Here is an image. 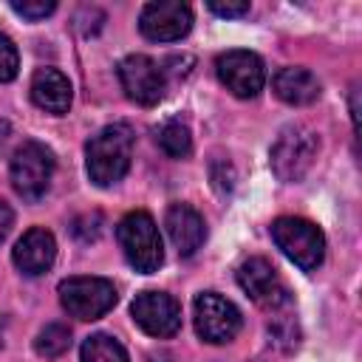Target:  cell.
<instances>
[{"mask_svg": "<svg viewBox=\"0 0 362 362\" xmlns=\"http://www.w3.org/2000/svg\"><path fill=\"white\" fill-rule=\"evenodd\" d=\"M238 286L266 311H277L288 303V288L280 280L277 269L266 257H249L238 269Z\"/></svg>", "mask_w": 362, "mask_h": 362, "instance_id": "cell-11", "label": "cell"}, {"mask_svg": "<svg viewBox=\"0 0 362 362\" xmlns=\"http://www.w3.org/2000/svg\"><path fill=\"white\" fill-rule=\"evenodd\" d=\"M0 345H3V339H0Z\"/></svg>", "mask_w": 362, "mask_h": 362, "instance_id": "cell-25", "label": "cell"}, {"mask_svg": "<svg viewBox=\"0 0 362 362\" xmlns=\"http://www.w3.org/2000/svg\"><path fill=\"white\" fill-rule=\"evenodd\" d=\"M119 82H122L127 99H133L136 105H144V107L158 105L167 90L164 68L144 54H130L119 62Z\"/></svg>", "mask_w": 362, "mask_h": 362, "instance_id": "cell-8", "label": "cell"}, {"mask_svg": "<svg viewBox=\"0 0 362 362\" xmlns=\"http://www.w3.org/2000/svg\"><path fill=\"white\" fill-rule=\"evenodd\" d=\"M59 303L76 320H99L116 305V286L105 277H68L59 283Z\"/></svg>", "mask_w": 362, "mask_h": 362, "instance_id": "cell-6", "label": "cell"}, {"mask_svg": "<svg viewBox=\"0 0 362 362\" xmlns=\"http://www.w3.org/2000/svg\"><path fill=\"white\" fill-rule=\"evenodd\" d=\"M272 88L286 105H311L320 96V79L308 68H300V65L280 68L272 76Z\"/></svg>", "mask_w": 362, "mask_h": 362, "instance_id": "cell-16", "label": "cell"}, {"mask_svg": "<svg viewBox=\"0 0 362 362\" xmlns=\"http://www.w3.org/2000/svg\"><path fill=\"white\" fill-rule=\"evenodd\" d=\"M11 260H14V266H17L23 274H28V277L45 274V272L54 266V260H57V240H54V235H51L48 229H42V226L28 229V232L17 240V246H14V252H11Z\"/></svg>", "mask_w": 362, "mask_h": 362, "instance_id": "cell-13", "label": "cell"}, {"mask_svg": "<svg viewBox=\"0 0 362 362\" xmlns=\"http://www.w3.org/2000/svg\"><path fill=\"white\" fill-rule=\"evenodd\" d=\"M130 314L150 337H173L181 328V305L164 291H141L133 300Z\"/></svg>", "mask_w": 362, "mask_h": 362, "instance_id": "cell-12", "label": "cell"}, {"mask_svg": "<svg viewBox=\"0 0 362 362\" xmlns=\"http://www.w3.org/2000/svg\"><path fill=\"white\" fill-rule=\"evenodd\" d=\"M133 158V133L127 124H105L88 139L85 164L96 187H110L124 178Z\"/></svg>", "mask_w": 362, "mask_h": 362, "instance_id": "cell-1", "label": "cell"}, {"mask_svg": "<svg viewBox=\"0 0 362 362\" xmlns=\"http://www.w3.org/2000/svg\"><path fill=\"white\" fill-rule=\"evenodd\" d=\"M158 147L173 156V158H184L192 153V136L187 130V124L181 122H167L158 127Z\"/></svg>", "mask_w": 362, "mask_h": 362, "instance_id": "cell-19", "label": "cell"}, {"mask_svg": "<svg viewBox=\"0 0 362 362\" xmlns=\"http://www.w3.org/2000/svg\"><path fill=\"white\" fill-rule=\"evenodd\" d=\"M215 71L218 79L226 85V90H232L240 99L257 96L266 85V68L255 51H240V48L226 51L215 59Z\"/></svg>", "mask_w": 362, "mask_h": 362, "instance_id": "cell-9", "label": "cell"}, {"mask_svg": "<svg viewBox=\"0 0 362 362\" xmlns=\"http://www.w3.org/2000/svg\"><path fill=\"white\" fill-rule=\"evenodd\" d=\"M82 362H127V351L107 334H90L82 342Z\"/></svg>", "mask_w": 362, "mask_h": 362, "instance_id": "cell-17", "label": "cell"}, {"mask_svg": "<svg viewBox=\"0 0 362 362\" xmlns=\"http://www.w3.org/2000/svg\"><path fill=\"white\" fill-rule=\"evenodd\" d=\"M71 232H74V238H76V240H82V243L96 240V238H99V232H102V215H99V212L79 215V218L74 221Z\"/></svg>", "mask_w": 362, "mask_h": 362, "instance_id": "cell-22", "label": "cell"}, {"mask_svg": "<svg viewBox=\"0 0 362 362\" xmlns=\"http://www.w3.org/2000/svg\"><path fill=\"white\" fill-rule=\"evenodd\" d=\"M164 226H167V235H170V240L181 257L195 255L206 238L204 218L189 204H173L164 215Z\"/></svg>", "mask_w": 362, "mask_h": 362, "instance_id": "cell-14", "label": "cell"}, {"mask_svg": "<svg viewBox=\"0 0 362 362\" xmlns=\"http://www.w3.org/2000/svg\"><path fill=\"white\" fill-rule=\"evenodd\" d=\"M11 184L25 201H40L54 178V156L40 141H23L11 156Z\"/></svg>", "mask_w": 362, "mask_h": 362, "instance_id": "cell-5", "label": "cell"}, {"mask_svg": "<svg viewBox=\"0 0 362 362\" xmlns=\"http://www.w3.org/2000/svg\"><path fill=\"white\" fill-rule=\"evenodd\" d=\"M11 8L25 20H45L48 14H54L57 3L54 0H11Z\"/></svg>", "mask_w": 362, "mask_h": 362, "instance_id": "cell-21", "label": "cell"}, {"mask_svg": "<svg viewBox=\"0 0 362 362\" xmlns=\"http://www.w3.org/2000/svg\"><path fill=\"white\" fill-rule=\"evenodd\" d=\"M71 82L65 74H59L57 68H40L31 76V99L37 107L62 116L71 107Z\"/></svg>", "mask_w": 362, "mask_h": 362, "instance_id": "cell-15", "label": "cell"}, {"mask_svg": "<svg viewBox=\"0 0 362 362\" xmlns=\"http://www.w3.org/2000/svg\"><path fill=\"white\" fill-rule=\"evenodd\" d=\"M34 348H37V354L45 356V359H57V356H62V354L71 348V328L62 325V322H51V325H45V328L37 334Z\"/></svg>", "mask_w": 362, "mask_h": 362, "instance_id": "cell-18", "label": "cell"}, {"mask_svg": "<svg viewBox=\"0 0 362 362\" xmlns=\"http://www.w3.org/2000/svg\"><path fill=\"white\" fill-rule=\"evenodd\" d=\"M116 238H119V246H122L127 263L136 272L153 274L161 266V260H164L161 235H158L156 221L147 212H127L116 226Z\"/></svg>", "mask_w": 362, "mask_h": 362, "instance_id": "cell-2", "label": "cell"}, {"mask_svg": "<svg viewBox=\"0 0 362 362\" xmlns=\"http://www.w3.org/2000/svg\"><path fill=\"white\" fill-rule=\"evenodd\" d=\"M11 223H14V212L6 201H0V243L6 240V235L11 232Z\"/></svg>", "mask_w": 362, "mask_h": 362, "instance_id": "cell-24", "label": "cell"}, {"mask_svg": "<svg viewBox=\"0 0 362 362\" xmlns=\"http://www.w3.org/2000/svg\"><path fill=\"white\" fill-rule=\"evenodd\" d=\"M272 240L303 272H314L325 257V238L305 218H277L272 223Z\"/></svg>", "mask_w": 362, "mask_h": 362, "instance_id": "cell-4", "label": "cell"}, {"mask_svg": "<svg viewBox=\"0 0 362 362\" xmlns=\"http://www.w3.org/2000/svg\"><path fill=\"white\" fill-rule=\"evenodd\" d=\"M206 6H209V11L218 14V17H243V14L249 11V3H246V0H226V3L209 0Z\"/></svg>", "mask_w": 362, "mask_h": 362, "instance_id": "cell-23", "label": "cell"}, {"mask_svg": "<svg viewBox=\"0 0 362 362\" xmlns=\"http://www.w3.org/2000/svg\"><path fill=\"white\" fill-rule=\"evenodd\" d=\"M192 320H195L198 337L204 342H212V345L232 342L243 325V317L235 308V303H229L226 297H221L215 291H204L195 297Z\"/></svg>", "mask_w": 362, "mask_h": 362, "instance_id": "cell-7", "label": "cell"}, {"mask_svg": "<svg viewBox=\"0 0 362 362\" xmlns=\"http://www.w3.org/2000/svg\"><path fill=\"white\" fill-rule=\"evenodd\" d=\"M317 150H320V141L314 136V130L303 127V124H288L280 130V136L274 139L272 144V153H269V161H272V170L280 181H300L314 158H317Z\"/></svg>", "mask_w": 362, "mask_h": 362, "instance_id": "cell-3", "label": "cell"}, {"mask_svg": "<svg viewBox=\"0 0 362 362\" xmlns=\"http://www.w3.org/2000/svg\"><path fill=\"white\" fill-rule=\"evenodd\" d=\"M139 28L153 42H175L192 28V8L181 0H156L141 8Z\"/></svg>", "mask_w": 362, "mask_h": 362, "instance_id": "cell-10", "label": "cell"}, {"mask_svg": "<svg viewBox=\"0 0 362 362\" xmlns=\"http://www.w3.org/2000/svg\"><path fill=\"white\" fill-rule=\"evenodd\" d=\"M17 68H20L17 48L6 34H0V82H11L17 76Z\"/></svg>", "mask_w": 362, "mask_h": 362, "instance_id": "cell-20", "label": "cell"}]
</instances>
